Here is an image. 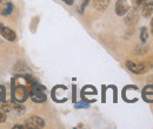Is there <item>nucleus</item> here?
Instances as JSON below:
<instances>
[{
  "instance_id": "2eb2a0df",
  "label": "nucleus",
  "mask_w": 153,
  "mask_h": 129,
  "mask_svg": "<svg viewBox=\"0 0 153 129\" xmlns=\"http://www.w3.org/2000/svg\"><path fill=\"white\" fill-rule=\"evenodd\" d=\"M90 107V105L88 103H86V102H78V103H76V108H78V109H86V108H88Z\"/></svg>"
},
{
  "instance_id": "39448f33",
  "label": "nucleus",
  "mask_w": 153,
  "mask_h": 129,
  "mask_svg": "<svg viewBox=\"0 0 153 129\" xmlns=\"http://www.w3.org/2000/svg\"><path fill=\"white\" fill-rule=\"evenodd\" d=\"M0 35L4 38L5 40L10 41V42H14L17 40V34L13 29H11L10 27L5 26L4 24H0Z\"/></svg>"
},
{
  "instance_id": "9b49d317",
  "label": "nucleus",
  "mask_w": 153,
  "mask_h": 129,
  "mask_svg": "<svg viewBox=\"0 0 153 129\" xmlns=\"http://www.w3.org/2000/svg\"><path fill=\"white\" fill-rule=\"evenodd\" d=\"M147 39H149V31H147V28L146 27H141V29H140V41L143 43H145L147 41Z\"/></svg>"
},
{
  "instance_id": "f3484780",
  "label": "nucleus",
  "mask_w": 153,
  "mask_h": 129,
  "mask_svg": "<svg viewBox=\"0 0 153 129\" xmlns=\"http://www.w3.org/2000/svg\"><path fill=\"white\" fill-rule=\"evenodd\" d=\"M14 128L16 129H28L26 125H25V126H24V125H16V126H13V129Z\"/></svg>"
},
{
  "instance_id": "9d476101",
  "label": "nucleus",
  "mask_w": 153,
  "mask_h": 129,
  "mask_svg": "<svg viewBox=\"0 0 153 129\" xmlns=\"http://www.w3.org/2000/svg\"><path fill=\"white\" fill-rule=\"evenodd\" d=\"M13 10H14V5H13L12 2H7V4L5 5L4 10L1 11V15L7 17V15H10V14L13 12Z\"/></svg>"
},
{
  "instance_id": "f8f14e48",
  "label": "nucleus",
  "mask_w": 153,
  "mask_h": 129,
  "mask_svg": "<svg viewBox=\"0 0 153 129\" xmlns=\"http://www.w3.org/2000/svg\"><path fill=\"white\" fill-rule=\"evenodd\" d=\"M90 1H91V0H82V1H81L80 7L78 8V11H79V13H80V14H82V13H84V11H85V8L87 7V5L90 4Z\"/></svg>"
},
{
  "instance_id": "20e7f679",
  "label": "nucleus",
  "mask_w": 153,
  "mask_h": 129,
  "mask_svg": "<svg viewBox=\"0 0 153 129\" xmlns=\"http://www.w3.org/2000/svg\"><path fill=\"white\" fill-rule=\"evenodd\" d=\"M139 20V11L135 8H130L128 12L124 15V22L127 26H134Z\"/></svg>"
},
{
  "instance_id": "dca6fc26",
  "label": "nucleus",
  "mask_w": 153,
  "mask_h": 129,
  "mask_svg": "<svg viewBox=\"0 0 153 129\" xmlns=\"http://www.w3.org/2000/svg\"><path fill=\"white\" fill-rule=\"evenodd\" d=\"M6 119H7L6 113H4V111L0 109V123H4V122L6 121Z\"/></svg>"
},
{
  "instance_id": "4468645a",
  "label": "nucleus",
  "mask_w": 153,
  "mask_h": 129,
  "mask_svg": "<svg viewBox=\"0 0 153 129\" xmlns=\"http://www.w3.org/2000/svg\"><path fill=\"white\" fill-rule=\"evenodd\" d=\"M143 2H144V0H132V4H133V8L135 10H140V7H141V5H143Z\"/></svg>"
},
{
  "instance_id": "412c9836",
  "label": "nucleus",
  "mask_w": 153,
  "mask_h": 129,
  "mask_svg": "<svg viewBox=\"0 0 153 129\" xmlns=\"http://www.w3.org/2000/svg\"><path fill=\"white\" fill-rule=\"evenodd\" d=\"M5 1H7V0H0V2H5Z\"/></svg>"
},
{
  "instance_id": "f03ea898",
  "label": "nucleus",
  "mask_w": 153,
  "mask_h": 129,
  "mask_svg": "<svg viewBox=\"0 0 153 129\" xmlns=\"http://www.w3.org/2000/svg\"><path fill=\"white\" fill-rule=\"evenodd\" d=\"M125 65L127 69L134 74H144L149 71V66L145 62H137L133 60H127Z\"/></svg>"
},
{
  "instance_id": "ddd939ff",
  "label": "nucleus",
  "mask_w": 153,
  "mask_h": 129,
  "mask_svg": "<svg viewBox=\"0 0 153 129\" xmlns=\"http://www.w3.org/2000/svg\"><path fill=\"white\" fill-rule=\"evenodd\" d=\"M5 97H6V88L2 85H0V102H2Z\"/></svg>"
},
{
  "instance_id": "f257e3e1",
  "label": "nucleus",
  "mask_w": 153,
  "mask_h": 129,
  "mask_svg": "<svg viewBox=\"0 0 153 129\" xmlns=\"http://www.w3.org/2000/svg\"><path fill=\"white\" fill-rule=\"evenodd\" d=\"M45 87L39 85L38 82L34 83L33 86H31L30 88V97L33 102L36 103H42L47 100V96H46V93H45Z\"/></svg>"
},
{
  "instance_id": "1a4fd4ad",
  "label": "nucleus",
  "mask_w": 153,
  "mask_h": 129,
  "mask_svg": "<svg viewBox=\"0 0 153 129\" xmlns=\"http://www.w3.org/2000/svg\"><path fill=\"white\" fill-rule=\"evenodd\" d=\"M143 97L147 102H153V85L149 83L143 89Z\"/></svg>"
},
{
  "instance_id": "aec40b11",
  "label": "nucleus",
  "mask_w": 153,
  "mask_h": 129,
  "mask_svg": "<svg viewBox=\"0 0 153 129\" xmlns=\"http://www.w3.org/2000/svg\"><path fill=\"white\" fill-rule=\"evenodd\" d=\"M153 14V13H152ZM151 27H153V17H152V20H151Z\"/></svg>"
},
{
  "instance_id": "0eeeda50",
  "label": "nucleus",
  "mask_w": 153,
  "mask_h": 129,
  "mask_svg": "<svg viewBox=\"0 0 153 129\" xmlns=\"http://www.w3.org/2000/svg\"><path fill=\"white\" fill-rule=\"evenodd\" d=\"M141 14L145 17V18H149L150 15H152L153 13V0H144L140 10Z\"/></svg>"
},
{
  "instance_id": "6ab92c4d",
  "label": "nucleus",
  "mask_w": 153,
  "mask_h": 129,
  "mask_svg": "<svg viewBox=\"0 0 153 129\" xmlns=\"http://www.w3.org/2000/svg\"><path fill=\"white\" fill-rule=\"evenodd\" d=\"M147 80H149V83H151V85H153V74H152V75H150V76H149V79H147Z\"/></svg>"
},
{
  "instance_id": "a211bd4d",
  "label": "nucleus",
  "mask_w": 153,
  "mask_h": 129,
  "mask_svg": "<svg viewBox=\"0 0 153 129\" xmlns=\"http://www.w3.org/2000/svg\"><path fill=\"white\" fill-rule=\"evenodd\" d=\"M65 4H67L68 6H72L73 4H74V0H62Z\"/></svg>"
},
{
  "instance_id": "7ed1b4c3",
  "label": "nucleus",
  "mask_w": 153,
  "mask_h": 129,
  "mask_svg": "<svg viewBox=\"0 0 153 129\" xmlns=\"http://www.w3.org/2000/svg\"><path fill=\"white\" fill-rule=\"evenodd\" d=\"M25 125L27 126V128L31 129H39V128H44L45 127V121L38 116V115H31L26 119L25 121Z\"/></svg>"
},
{
  "instance_id": "423d86ee",
  "label": "nucleus",
  "mask_w": 153,
  "mask_h": 129,
  "mask_svg": "<svg viewBox=\"0 0 153 129\" xmlns=\"http://www.w3.org/2000/svg\"><path fill=\"white\" fill-rule=\"evenodd\" d=\"M130 8L131 7H130V4H128L127 0H117L114 10H115V14L118 17H124L128 12Z\"/></svg>"
},
{
  "instance_id": "4be33fe9",
  "label": "nucleus",
  "mask_w": 153,
  "mask_h": 129,
  "mask_svg": "<svg viewBox=\"0 0 153 129\" xmlns=\"http://www.w3.org/2000/svg\"><path fill=\"white\" fill-rule=\"evenodd\" d=\"M152 34H153V27H152Z\"/></svg>"
},
{
  "instance_id": "6e6552de",
  "label": "nucleus",
  "mask_w": 153,
  "mask_h": 129,
  "mask_svg": "<svg viewBox=\"0 0 153 129\" xmlns=\"http://www.w3.org/2000/svg\"><path fill=\"white\" fill-rule=\"evenodd\" d=\"M91 1H92L93 8L97 10L98 12H105L108 8L110 2H111V0H91Z\"/></svg>"
}]
</instances>
